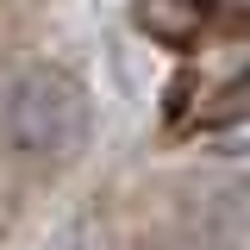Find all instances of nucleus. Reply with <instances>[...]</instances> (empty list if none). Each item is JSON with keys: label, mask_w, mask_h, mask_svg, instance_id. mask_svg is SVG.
I'll return each mask as SVG.
<instances>
[{"label": "nucleus", "mask_w": 250, "mask_h": 250, "mask_svg": "<svg viewBox=\"0 0 250 250\" xmlns=\"http://www.w3.org/2000/svg\"><path fill=\"white\" fill-rule=\"evenodd\" d=\"M244 119H250V62L231 82H219L213 100H207V113H200V125H244Z\"/></svg>", "instance_id": "obj_3"}, {"label": "nucleus", "mask_w": 250, "mask_h": 250, "mask_svg": "<svg viewBox=\"0 0 250 250\" xmlns=\"http://www.w3.org/2000/svg\"><path fill=\"white\" fill-rule=\"evenodd\" d=\"M131 19L163 50H194L219 31V0H131Z\"/></svg>", "instance_id": "obj_2"}, {"label": "nucleus", "mask_w": 250, "mask_h": 250, "mask_svg": "<svg viewBox=\"0 0 250 250\" xmlns=\"http://www.w3.org/2000/svg\"><path fill=\"white\" fill-rule=\"evenodd\" d=\"M0 131L31 163H69V156H82L88 138H94V100L82 88V75L75 69H57V62L25 69L6 88Z\"/></svg>", "instance_id": "obj_1"}]
</instances>
